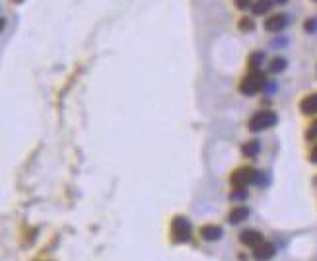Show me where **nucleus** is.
<instances>
[{
  "instance_id": "1",
  "label": "nucleus",
  "mask_w": 317,
  "mask_h": 261,
  "mask_svg": "<svg viewBox=\"0 0 317 261\" xmlns=\"http://www.w3.org/2000/svg\"><path fill=\"white\" fill-rule=\"evenodd\" d=\"M266 78H264V74L259 70V68H253L243 80H241V84H239V92L243 94V96H255L257 92H261L264 90V86H266Z\"/></svg>"
},
{
  "instance_id": "2",
  "label": "nucleus",
  "mask_w": 317,
  "mask_h": 261,
  "mask_svg": "<svg viewBox=\"0 0 317 261\" xmlns=\"http://www.w3.org/2000/svg\"><path fill=\"white\" fill-rule=\"evenodd\" d=\"M193 234V226L185 216H175L171 220V238L175 244H185L191 240Z\"/></svg>"
},
{
  "instance_id": "3",
  "label": "nucleus",
  "mask_w": 317,
  "mask_h": 261,
  "mask_svg": "<svg viewBox=\"0 0 317 261\" xmlns=\"http://www.w3.org/2000/svg\"><path fill=\"white\" fill-rule=\"evenodd\" d=\"M276 121H278V117L274 111H259L249 119V131L259 133L264 129H270L272 125H276Z\"/></svg>"
},
{
  "instance_id": "4",
  "label": "nucleus",
  "mask_w": 317,
  "mask_h": 261,
  "mask_svg": "<svg viewBox=\"0 0 317 261\" xmlns=\"http://www.w3.org/2000/svg\"><path fill=\"white\" fill-rule=\"evenodd\" d=\"M255 170L253 168H249V166H243V168H239V170H236L232 175H230V183L234 185V187H247L249 183H253V179H255Z\"/></svg>"
},
{
  "instance_id": "5",
  "label": "nucleus",
  "mask_w": 317,
  "mask_h": 261,
  "mask_svg": "<svg viewBox=\"0 0 317 261\" xmlns=\"http://www.w3.org/2000/svg\"><path fill=\"white\" fill-rule=\"evenodd\" d=\"M288 22L290 20L286 14H276V16H270L268 20H264V29L270 33H278L288 26Z\"/></svg>"
},
{
  "instance_id": "6",
  "label": "nucleus",
  "mask_w": 317,
  "mask_h": 261,
  "mask_svg": "<svg viewBox=\"0 0 317 261\" xmlns=\"http://www.w3.org/2000/svg\"><path fill=\"white\" fill-rule=\"evenodd\" d=\"M239 240H241V244H245V246H249V248H257L263 240V234L261 232H257V230H243L241 234H239Z\"/></svg>"
},
{
  "instance_id": "7",
  "label": "nucleus",
  "mask_w": 317,
  "mask_h": 261,
  "mask_svg": "<svg viewBox=\"0 0 317 261\" xmlns=\"http://www.w3.org/2000/svg\"><path fill=\"white\" fill-rule=\"evenodd\" d=\"M201 236H203L207 242H218V240H222L224 230H222V226L207 224V226H203V228H201Z\"/></svg>"
},
{
  "instance_id": "8",
  "label": "nucleus",
  "mask_w": 317,
  "mask_h": 261,
  "mask_svg": "<svg viewBox=\"0 0 317 261\" xmlns=\"http://www.w3.org/2000/svg\"><path fill=\"white\" fill-rule=\"evenodd\" d=\"M276 254V248L268 242H261L257 248H253V258L255 260H270Z\"/></svg>"
},
{
  "instance_id": "9",
  "label": "nucleus",
  "mask_w": 317,
  "mask_h": 261,
  "mask_svg": "<svg viewBox=\"0 0 317 261\" xmlns=\"http://www.w3.org/2000/svg\"><path fill=\"white\" fill-rule=\"evenodd\" d=\"M249 212H251L249 207H236V209L228 214V222L234 224V226L239 224V222H245V218L249 216Z\"/></svg>"
},
{
  "instance_id": "10",
  "label": "nucleus",
  "mask_w": 317,
  "mask_h": 261,
  "mask_svg": "<svg viewBox=\"0 0 317 261\" xmlns=\"http://www.w3.org/2000/svg\"><path fill=\"white\" fill-rule=\"evenodd\" d=\"M300 111L304 115H316L317 113V94H312V96H306L300 104Z\"/></svg>"
},
{
  "instance_id": "11",
  "label": "nucleus",
  "mask_w": 317,
  "mask_h": 261,
  "mask_svg": "<svg viewBox=\"0 0 317 261\" xmlns=\"http://www.w3.org/2000/svg\"><path fill=\"white\" fill-rule=\"evenodd\" d=\"M241 152H243V156L255 158L259 152H261V143H259V141H249V143H245V145L241 146Z\"/></svg>"
},
{
  "instance_id": "12",
  "label": "nucleus",
  "mask_w": 317,
  "mask_h": 261,
  "mask_svg": "<svg viewBox=\"0 0 317 261\" xmlns=\"http://www.w3.org/2000/svg\"><path fill=\"white\" fill-rule=\"evenodd\" d=\"M286 66H288V60H286L284 57H274V58L270 60V64H268V70H270L272 74H280V72L286 70Z\"/></svg>"
},
{
  "instance_id": "13",
  "label": "nucleus",
  "mask_w": 317,
  "mask_h": 261,
  "mask_svg": "<svg viewBox=\"0 0 317 261\" xmlns=\"http://www.w3.org/2000/svg\"><path fill=\"white\" fill-rule=\"evenodd\" d=\"M270 8H272V0H257V2H253V6H251V10H253L255 16H263V14H266Z\"/></svg>"
},
{
  "instance_id": "14",
  "label": "nucleus",
  "mask_w": 317,
  "mask_h": 261,
  "mask_svg": "<svg viewBox=\"0 0 317 261\" xmlns=\"http://www.w3.org/2000/svg\"><path fill=\"white\" fill-rule=\"evenodd\" d=\"M238 28H239V31L249 33V31H253V29H255V20H253V18H249V16H243V18L239 20Z\"/></svg>"
},
{
  "instance_id": "15",
  "label": "nucleus",
  "mask_w": 317,
  "mask_h": 261,
  "mask_svg": "<svg viewBox=\"0 0 317 261\" xmlns=\"http://www.w3.org/2000/svg\"><path fill=\"white\" fill-rule=\"evenodd\" d=\"M247 189L245 187H234V191L230 193V201H245L247 199Z\"/></svg>"
},
{
  "instance_id": "16",
  "label": "nucleus",
  "mask_w": 317,
  "mask_h": 261,
  "mask_svg": "<svg viewBox=\"0 0 317 261\" xmlns=\"http://www.w3.org/2000/svg\"><path fill=\"white\" fill-rule=\"evenodd\" d=\"M268 181H270V177H268V174H266V172H257V174H255L253 183H257L259 187H266V185H268Z\"/></svg>"
},
{
  "instance_id": "17",
  "label": "nucleus",
  "mask_w": 317,
  "mask_h": 261,
  "mask_svg": "<svg viewBox=\"0 0 317 261\" xmlns=\"http://www.w3.org/2000/svg\"><path fill=\"white\" fill-rule=\"evenodd\" d=\"M264 55L263 53H253L251 57H249V68L253 70V68H259L261 66V62H263Z\"/></svg>"
},
{
  "instance_id": "18",
  "label": "nucleus",
  "mask_w": 317,
  "mask_h": 261,
  "mask_svg": "<svg viewBox=\"0 0 317 261\" xmlns=\"http://www.w3.org/2000/svg\"><path fill=\"white\" fill-rule=\"evenodd\" d=\"M304 29H306L308 33H314V31L317 29V20H316V18H310V20L304 24Z\"/></svg>"
},
{
  "instance_id": "19",
  "label": "nucleus",
  "mask_w": 317,
  "mask_h": 261,
  "mask_svg": "<svg viewBox=\"0 0 317 261\" xmlns=\"http://www.w3.org/2000/svg\"><path fill=\"white\" fill-rule=\"evenodd\" d=\"M234 2H236V8H239V10H247L253 6L251 0H234Z\"/></svg>"
},
{
  "instance_id": "20",
  "label": "nucleus",
  "mask_w": 317,
  "mask_h": 261,
  "mask_svg": "<svg viewBox=\"0 0 317 261\" xmlns=\"http://www.w3.org/2000/svg\"><path fill=\"white\" fill-rule=\"evenodd\" d=\"M306 137H308L310 141H314V139H317V121L314 123V125H312V127H310V131L306 133Z\"/></svg>"
},
{
  "instance_id": "21",
  "label": "nucleus",
  "mask_w": 317,
  "mask_h": 261,
  "mask_svg": "<svg viewBox=\"0 0 317 261\" xmlns=\"http://www.w3.org/2000/svg\"><path fill=\"white\" fill-rule=\"evenodd\" d=\"M310 160H312L314 164H317V145H316V148L312 150V154H310Z\"/></svg>"
},
{
  "instance_id": "22",
  "label": "nucleus",
  "mask_w": 317,
  "mask_h": 261,
  "mask_svg": "<svg viewBox=\"0 0 317 261\" xmlns=\"http://www.w3.org/2000/svg\"><path fill=\"white\" fill-rule=\"evenodd\" d=\"M272 2H274V4H286L288 0H272Z\"/></svg>"
},
{
  "instance_id": "23",
  "label": "nucleus",
  "mask_w": 317,
  "mask_h": 261,
  "mask_svg": "<svg viewBox=\"0 0 317 261\" xmlns=\"http://www.w3.org/2000/svg\"><path fill=\"white\" fill-rule=\"evenodd\" d=\"M12 2H16V4H22V2H24V0H12Z\"/></svg>"
}]
</instances>
